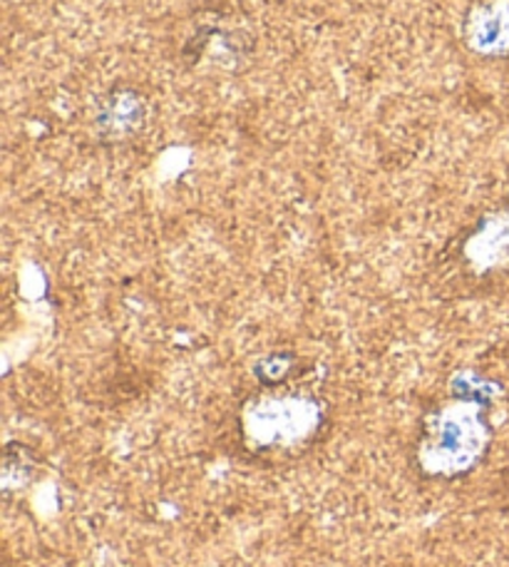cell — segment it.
Segmentation results:
<instances>
[{
	"label": "cell",
	"instance_id": "3957f363",
	"mask_svg": "<svg viewBox=\"0 0 509 567\" xmlns=\"http://www.w3.org/2000/svg\"><path fill=\"white\" fill-rule=\"evenodd\" d=\"M147 125V103L137 90L115 87L105 95L97 113V135L102 142L122 145L135 140Z\"/></svg>",
	"mask_w": 509,
	"mask_h": 567
},
{
	"label": "cell",
	"instance_id": "8992f818",
	"mask_svg": "<svg viewBox=\"0 0 509 567\" xmlns=\"http://www.w3.org/2000/svg\"><path fill=\"white\" fill-rule=\"evenodd\" d=\"M293 367H297V353H267V357L259 359L257 367H253V377H257L263 389H281L283 383L291 379Z\"/></svg>",
	"mask_w": 509,
	"mask_h": 567
},
{
	"label": "cell",
	"instance_id": "5b68a950",
	"mask_svg": "<svg viewBox=\"0 0 509 567\" xmlns=\"http://www.w3.org/2000/svg\"><path fill=\"white\" fill-rule=\"evenodd\" d=\"M38 473V458L25 443H8L3 453V471H0V483H3V495L23 493L33 483Z\"/></svg>",
	"mask_w": 509,
	"mask_h": 567
},
{
	"label": "cell",
	"instance_id": "277c9868",
	"mask_svg": "<svg viewBox=\"0 0 509 567\" xmlns=\"http://www.w3.org/2000/svg\"><path fill=\"white\" fill-rule=\"evenodd\" d=\"M465 40L477 55L509 58V0H480L467 13Z\"/></svg>",
	"mask_w": 509,
	"mask_h": 567
},
{
	"label": "cell",
	"instance_id": "7a4b0ae2",
	"mask_svg": "<svg viewBox=\"0 0 509 567\" xmlns=\"http://www.w3.org/2000/svg\"><path fill=\"white\" fill-rule=\"evenodd\" d=\"M492 443L487 403L450 393L417 425L413 445L415 471L427 481H460L485 461Z\"/></svg>",
	"mask_w": 509,
	"mask_h": 567
},
{
	"label": "cell",
	"instance_id": "6da1fadb",
	"mask_svg": "<svg viewBox=\"0 0 509 567\" xmlns=\"http://www.w3.org/2000/svg\"><path fill=\"white\" fill-rule=\"evenodd\" d=\"M329 431V409L305 391L263 389L247 399L233 419L239 451L249 461L283 463L301 458Z\"/></svg>",
	"mask_w": 509,
	"mask_h": 567
}]
</instances>
